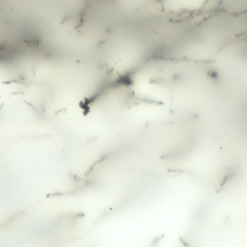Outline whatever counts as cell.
I'll return each instance as SVG.
<instances>
[{
	"instance_id": "cell-1",
	"label": "cell",
	"mask_w": 247,
	"mask_h": 247,
	"mask_svg": "<svg viewBox=\"0 0 247 247\" xmlns=\"http://www.w3.org/2000/svg\"><path fill=\"white\" fill-rule=\"evenodd\" d=\"M232 27L223 15L212 14L205 16L197 27L196 38L202 53H217L231 41Z\"/></svg>"
}]
</instances>
